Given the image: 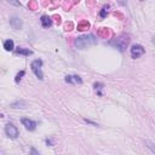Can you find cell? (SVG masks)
<instances>
[{
    "mask_svg": "<svg viewBox=\"0 0 155 155\" xmlns=\"http://www.w3.org/2000/svg\"><path fill=\"white\" fill-rule=\"evenodd\" d=\"M30 155H40V154H39V151L35 148H32V149H30Z\"/></svg>",
    "mask_w": 155,
    "mask_h": 155,
    "instance_id": "cell-15",
    "label": "cell"
},
{
    "mask_svg": "<svg viewBox=\"0 0 155 155\" xmlns=\"http://www.w3.org/2000/svg\"><path fill=\"white\" fill-rule=\"evenodd\" d=\"M144 144H145V147H147L153 154H155V143H153V142L149 141V139H145V141H144Z\"/></svg>",
    "mask_w": 155,
    "mask_h": 155,
    "instance_id": "cell-12",
    "label": "cell"
},
{
    "mask_svg": "<svg viewBox=\"0 0 155 155\" xmlns=\"http://www.w3.org/2000/svg\"><path fill=\"white\" fill-rule=\"evenodd\" d=\"M10 24H11V27L13 28V29H21L22 28V25H23V22H22V19L19 18V17H11L10 18Z\"/></svg>",
    "mask_w": 155,
    "mask_h": 155,
    "instance_id": "cell-7",
    "label": "cell"
},
{
    "mask_svg": "<svg viewBox=\"0 0 155 155\" xmlns=\"http://www.w3.org/2000/svg\"><path fill=\"white\" fill-rule=\"evenodd\" d=\"M66 81L69 82V84H82V79L78 75H68L66 76Z\"/></svg>",
    "mask_w": 155,
    "mask_h": 155,
    "instance_id": "cell-8",
    "label": "cell"
},
{
    "mask_svg": "<svg viewBox=\"0 0 155 155\" xmlns=\"http://www.w3.org/2000/svg\"><path fill=\"white\" fill-rule=\"evenodd\" d=\"M41 24H43V27L44 28H47V27H50L51 24H52V21H51V18L49 17V16H43L41 17Z\"/></svg>",
    "mask_w": 155,
    "mask_h": 155,
    "instance_id": "cell-10",
    "label": "cell"
},
{
    "mask_svg": "<svg viewBox=\"0 0 155 155\" xmlns=\"http://www.w3.org/2000/svg\"><path fill=\"white\" fill-rule=\"evenodd\" d=\"M130 40H131V39H130V35H127V34H122V35L118 37V38L114 40L113 45L122 52V51H125V50H126V47L129 46Z\"/></svg>",
    "mask_w": 155,
    "mask_h": 155,
    "instance_id": "cell-2",
    "label": "cell"
},
{
    "mask_svg": "<svg viewBox=\"0 0 155 155\" xmlns=\"http://www.w3.org/2000/svg\"><path fill=\"white\" fill-rule=\"evenodd\" d=\"M17 53H18V55H23V56H29V55H32L33 52L30 51L29 49H23V47H18V49H17Z\"/></svg>",
    "mask_w": 155,
    "mask_h": 155,
    "instance_id": "cell-13",
    "label": "cell"
},
{
    "mask_svg": "<svg viewBox=\"0 0 155 155\" xmlns=\"http://www.w3.org/2000/svg\"><path fill=\"white\" fill-rule=\"evenodd\" d=\"M101 16H102V17H104V16H106V9H103V10H102V12H101Z\"/></svg>",
    "mask_w": 155,
    "mask_h": 155,
    "instance_id": "cell-16",
    "label": "cell"
},
{
    "mask_svg": "<svg viewBox=\"0 0 155 155\" xmlns=\"http://www.w3.org/2000/svg\"><path fill=\"white\" fill-rule=\"evenodd\" d=\"M22 124H23V126L29 131H34L37 129V122L30 120V119H22Z\"/></svg>",
    "mask_w": 155,
    "mask_h": 155,
    "instance_id": "cell-6",
    "label": "cell"
},
{
    "mask_svg": "<svg viewBox=\"0 0 155 155\" xmlns=\"http://www.w3.org/2000/svg\"><path fill=\"white\" fill-rule=\"evenodd\" d=\"M23 75H24V70H22L21 73H18V74H17V76H16V82H18V81L22 79V76H23Z\"/></svg>",
    "mask_w": 155,
    "mask_h": 155,
    "instance_id": "cell-14",
    "label": "cell"
},
{
    "mask_svg": "<svg viewBox=\"0 0 155 155\" xmlns=\"http://www.w3.org/2000/svg\"><path fill=\"white\" fill-rule=\"evenodd\" d=\"M5 133H6L10 138H17L18 135H19L18 129L13 125V124H11V122H9L7 125L5 126Z\"/></svg>",
    "mask_w": 155,
    "mask_h": 155,
    "instance_id": "cell-4",
    "label": "cell"
},
{
    "mask_svg": "<svg viewBox=\"0 0 155 155\" xmlns=\"http://www.w3.org/2000/svg\"><path fill=\"white\" fill-rule=\"evenodd\" d=\"M145 53V49L142 46V45H133L132 46V49H131V57L132 58H139V57H142L143 55Z\"/></svg>",
    "mask_w": 155,
    "mask_h": 155,
    "instance_id": "cell-5",
    "label": "cell"
},
{
    "mask_svg": "<svg viewBox=\"0 0 155 155\" xmlns=\"http://www.w3.org/2000/svg\"><path fill=\"white\" fill-rule=\"evenodd\" d=\"M74 44L79 50H85V49H87V47H90L92 45L97 44V38L94 34H86V35L76 38Z\"/></svg>",
    "mask_w": 155,
    "mask_h": 155,
    "instance_id": "cell-1",
    "label": "cell"
},
{
    "mask_svg": "<svg viewBox=\"0 0 155 155\" xmlns=\"http://www.w3.org/2000/svg\"><path fill=\"white\" fill-rule=\"evenodd\" d=\"M41 66H43V61L41 59H35L32 62V64H30V68L34 72V74L37 75L38 79L43 80L44 79V75H43V72H41Z\"/></svg>",
    "mask_w": 155,
    "mask_h": 155,
    "instance_id": "cell-3",
    "label": "cell"
},
{
    "mask_svg": "<svg viewBox=\"0 0 155 155\" xmlns=\"http://www.w3.org/2000/svg\"><path fill=\"white\" fill-rule=\"evenodd\" d=\"M27 102L25 101H17V102H13V103H11V108H13V109H24V108H27Z\"/></svg>",
    "mask_w": 155,
    "mask_h": 155,
    "instance_id": "cell-9",
    "label": "cell"
},
{
    "mask_svg": "<svg viewBox=\"0 0 155 155\" xmlns=\"http://www.w3.org/2000/svg\"><path fill=\"white\" fill-rule=\"evenodd\" d=\"M4 49H5L6 51H12V50L15 49V44H13V40H11V39L6 40V41L4 43Z\"/></svg>",
    "mask_w": 155,
    "mask_h": 155,
    "instance_id": "cell-11",
    "label": "cell"
}]
</instances>
